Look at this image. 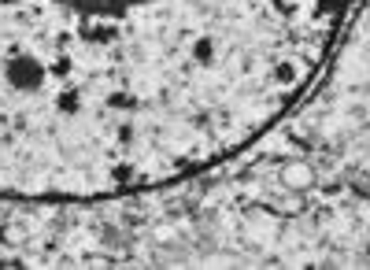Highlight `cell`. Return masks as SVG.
I'll use <instances>...</instances> for the list:
<instances>
[{
  "label": "cell",
  "instance_id": "cell-2",
  "mask_svg": "<svg viewBox=\"0 0 370 270\" xmlns=\"http://www.w3.org/2000/svg\"><path fill=\"white\" fill-rule=\"evenodd\" d=\"M282 185L285 189H311L315 185V170L304 163V159H293V163L282 167Z\"/></svg>",
  "mask_w": 370,
  "mask_h": 270
},
{
  "label": "cell",
  "instance_id": "cell-1",
  "mask_svg": "<svg viewBox=\"0 0 370 270\" xmlns=\"http://www.w3.org/2000/svg\"><path fill=\"white\" fill-rule=\"evenodd\" d=\"M348 0H0V193L107 196L222 163L330 56Z\"/></svg>",
  "mask_w": 370,
  "mask_h": 270
}]
</instances>
